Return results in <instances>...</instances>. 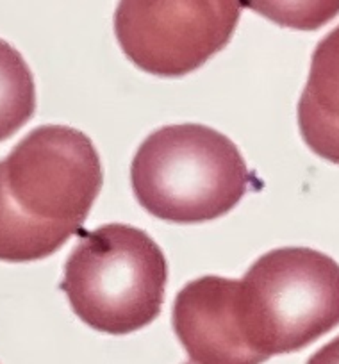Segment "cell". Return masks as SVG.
Returning <instances> with one entry per match:
<instances>
[{
    "mask_svg": "<svg viewBox=\"0 0 339 364\" xmlns=\"http://www.w3.org/2000/svg\"><path fill=\"white\" fill-rule=\"evenodd\" d=\"M166 281V257L156 241L141 229L109 223L80 236L59 288L84 323L124 336L159 316Z\"/></svg>",
    "mask_w": 339,
    "mask_h": 364,
    "instance_id": "obj_4",
    "label": "cell"
},
{
    "mask_svg": "<svg viewBox=\"0 0 339 364\" xmlns=\"http://www.w3.org/2000/svg\"><path fill=\"white\" fill-rule=\"evenodd\" d=\"M240 13V0H120L114 34L143 72L183 77L227 47Z\"/></svg>",
    "mask_w": 339,
    "mask_h": 364,
    "instance_id": "obj_5",
    "label": "cell"
},
{
    "mask_svg": "<svg viewBox=\"0 0 339 364\" xmlns=\"http://www.w3.org/2000/svg\"><path fill=\"white\" fill-rule=\"evenodd\" d=\"M307 364H339V336L314 352Z\"/></svg>",
    "mask_w": 339,
    "mask_h": 364,
    "instance_id": "obj_10",
    "label": "cell"
},
{
    "mask_svg": "<svg viewBox=\"0 0 339 364\" xmlns=\"http://www.w3.org/2000/svg\"><path fill=\"white\" fill-rule=\"evenodd\" d=\"M252 181L240 149L225 134L198 124L157 129L131 164L139 205L181 225L211 222L232 211Z\"/></svg>",
    "mask_w": 339,
    "mask_h": 364,
    "instance_id": "obj_2",
    "label": "cell"
},
{
    "mask_svg": "<svg viewBox=\"0 0 339 364\" xmlns=\"http://www.w3.org/2000/svg\"><path fill=\"white\" fill-rule=\"evenodd\" d=\"M237 279L205 275L176 296L172 325L197 364H261L244 343L236 316Z\"/></svg>",
    "mask_w": 339,
    "mask_h": 364,
    "instance_id": "obj_6",
    "label": "cell"
},
{
    "mask_svg": "<svg viewBox=\"0 0 339 364\" xmlns=\"http://www.w3.org/2000/svg\"><path fill=\"white\" fill-rule=\"evenodd\" d=\"M240 4L296 31H316L339 15V0H240Z\"/></svg>",
    "mask_w": 339,
    "mask_h": 364,
    "instance_id": "obj_9",
    "label": "cell"
},
{
    "mask_svg": "<svg viewBox=\"0 0 339 364\" xmlns=\"http://www.w3.org/2000/svg\"><path fill=\"white\" fill-rule=\"evenodd\" d=\"M92 139L66 125L34 129L0 161V261L55 254L80 232L102 188Z\"/></svg>",
    "mask_w": 339,
    "mask_h": 364,
    "instance_id": "obj_1",
    "label": "cell"
},
{
    "mask_svg": "<svg viewBox=\"0 0 339 364\" xmlns=\"http://www.w3.org/2000/svg\"><path fill=\"white\" fill-rule=\"evenodd\" d=\"M184 364H197V363H193V360H191V363H184Z\"/></svg>",
    "mask_w": 339,
    "mask_h": 364,
    "instance_id": "obj_11",
    "label": "cell"
},
{
    "mask_svg": "<svg viewBox=\"0 0 339 364\" xmlns=\"http://www.w3.org/2000/svg\"><path fill=\"white\" fill-rule=\"evenodd\" d=\"M236 316L261 360L298 352L339 325V264L306 247L261 255L237 281Z\"/></svg>",
    "mask_w": 339,
    "mask_h": 364,
    "instance_id": "obj_3",
    "label": "cell"
},
{
    "mask_svg": "<svg viewBox=\"0 0 339 364\" xmlns=\"http://www.w3.org/2000/svg\"><path fill=\"white\" fill-rule=\"evenodd\" d=\"M298 127L316 156L339 164V26L314 48L298 100Z\"/></svg>",
    "mask_w": 339,
    "mask_h": 364,
    "instance_id": "obj_7",
    "label": "cell"
},
{
    "mask_svg": "<svg viewBox=\"0 0 339 364\" xmlns=\"http://www.w3.org/2000/svg\"><path fill=\"white\" fill-rule=\"evenodd\" d=\"M36 111V86L29 65L8 41L0 40V141L20 131Z\"/></svg>",
    "mask_w": 339,
    "mask_h": 364,
    "instance_id": "obj_8",
    "label": "cell"
}]
</instances>
